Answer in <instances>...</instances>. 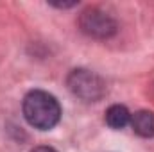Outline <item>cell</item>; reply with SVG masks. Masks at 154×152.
I'll return each instance as SVG.
<instances>
[{"label":"cell","mask_w":154,"mask_h":152,"mask_svg":"<svg viewBox=\"0 0 154 152\" xmlns=\"http://www.w3.org/2000/svg\"><path fill=\"white\" fill-rule=\"evenodd\" d=\"M23 114L32 127L39 131H48L57 125L61 118V108L56 97L47 91L34 90L29 91L23 99Z\"/></svg>","instance_id":"6da1fadb"},{"label":"cell","mask_w":154,"mask_h":152,"mask_svg":"<svg viewBox=\"0 0 154 152\" xmlns=\"http://www.w3.org/2000/svg\"><path fill=\"white\" fill-rule=\"evenodd\" d=\"M66 82H68V90L84 102H97L106 95L104 81L97 74L84 70V68L70 72Z\"/></svg>","instance_id":"7a4b0ae2"},{"label":"cell","mask_w":154,"mask_h":152,"mask_svg":"<svg viewBox=\"0 0 154 152\" xmlns=\"http://www.w3.org/2000/svg\"><path fill=\"white\" fill-rule=\"evenodd\" d=\"M79 27L84 34L97 39H106L116 32V22L104 11L91 7L86 9L79 18Z\"/></svg>","instance_id":"3957f363"},{"label":"cell","mask_w":154,"mask_h":152,"mask_svg":"<svg viewBox=\"0 0 154 152\" xmlns=\"http://www.w3.org/2000/svg\"><path fill=\"white\" fill-rule=\"evenodd\" d=\"M129 125L133 127V131L142 136V138H152L154 136V113L152 111H136L131 114V122Z\"/></svg>","instance_id":"277c9868"},{"label":"cell","mask_w":154,"mask_h":152,"mask_svg":"<svg viewBox=\"0 0 154 152\" xmlns=\"http://www.w3.org/2000/svg\"><path fill=\"white\" fill-rule=\"evenodd\" d=\"M106 122H108V125L113 127V129H124V127L129 125V122H131V113L127 111L125 106L115 104V106H111V108L106 111Z\"/></svg>","instance_id":"5b68a950"},{"label":"cell","mask_w":154,"mask_h":152,"mask_svg":"<svg viewBox=\"0 0 154 152\" xmlns=\"http://www.w3.org/2000/svg\"><path fill=\"white\" fill-rule=\"evenodd\" d=\"M31 152H57V150H54L50 147H36L34 150H31Z\"/></svg>","instance_id":"8992f818"}]
</instances>
